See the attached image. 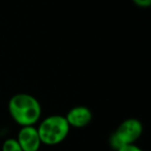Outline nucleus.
I'll use <instances>...</instances> for the list:
<instances>
[{
	"mask_svg": "<svg viewBox=\"0 0 151 151\" xmlns=\"http://www.w3.org/2000/svg\"><path fill=\"white\" fill-rule=\"evenodd\" d=\"M13 119L22 126L33 125L40 117V105L35 97L26 93L14 95L9 103Z\"/></svg>",
	"mask_w": 151,
	"mask_h": 151,
	"instance_id": "obj_1",
	"label": "nucleus"
},
{
	"mask_svg": "<svg viewBox=\"0 0 151 151\" xmlns=\"http://www.w3.org/2000/svg\"><path fill=\"white\" fill-rule=\"evenodd\" d=\"M40 142L46 145H57L66 138L69 125L65 117L59 115L49 116L37 128Z\"/></svg>",
	"mask_w": 151,
	"mask_h": 151,
	"instance_id": "obj_2",
	"label": "nucleus"
},
{
	"mask_svg": "<svg viewBox=\"0 0 151 151\" xmlns=\"http://www.w3.org/2000/svg\"><path fill=\"white\" fill-rule=\"evenodd\" d=\"M143 126L139 120L130 118L126 119L110 137V145L116 151L125 145L134 144L141 137Z\"/></svg>",
	"mask_w": 151,
	"mask_h": 151,
	"instance_id": "obj_3",
	"label": "nucleus"
},
{
	"mask_svg": "<svg viewBox=\"0 0 151 151\" xmlns=\"http://www.w3.org/2000/svg\"><path fill=\"white\" fill-rule=\"evenodd\" d=\"M17 141L23 151H37L42 143L37 128L32 125L23 126L20 129Z\"/></svg>",
	"mask_w": 151,
	"mask_h": 151,
	"instance_id": "obj_4",
	"label": "nucleus"
},
{
	"mask_svg": "<svg viewBox=\"0 0 151 151\" xmlns=\"http://www.w3.org/2000/svg\"><path fill=\"white\" fill-rule=\"evenodd\" d=\"M65 119L69 126L81 128L85 127L90 123L91 119H92V114L88 108L79 106V107L73 108L67 113Z\"/></svg>",
	"mask_w": 151,
	"mask_h": 151,
	"instance_id": "obj_5",
	"label": "nucleus"
},
{
	"mask_svg": "<svg viewBox=\"0 0 151 151\" xmlns=\"http://www.w3.org/2000/svg\"><path fill=\"white\" fill-rule=\"evenodd\" d=\"M2 151H23L15 139H7L2 146Z\"/></svg>",
	"mask_w": 151,
	"mask_h": 151,
	"instance_id": "obj_6",
	"label": "nucleus"
},
{
	"mask_svg": "<svg viewBox=\"0 0 151 151\" xmlns=\"http://www.w3.org/2000/svg\"><path fill=\"white\" fill-rule=\"evenodd\" d=\"M117 151H143L139 148L138 146L134 144H129V145H125V146L121 147L120 149H118Z\"/></svg>",
	"mask_w": 151,
	"mask_h": 151,
	"instance_id": "obj_7",
	"label": "nucleus"
},
{
	"mask_svg": "<svg viewBox=\"0 0 151 151\" xmlns=\"http://www.w3.org/2000/svg\"><path fill=\"white\" fill-rule=\"evenodd\" d=\"M132 2L140 7H147L151 4V0H132Z\"/></svg>",
	"mask_w": 151,
	"mask_h": 151,
	"instance_id": "obj_8",
	"label": "nucleus"
}]
</instances>
